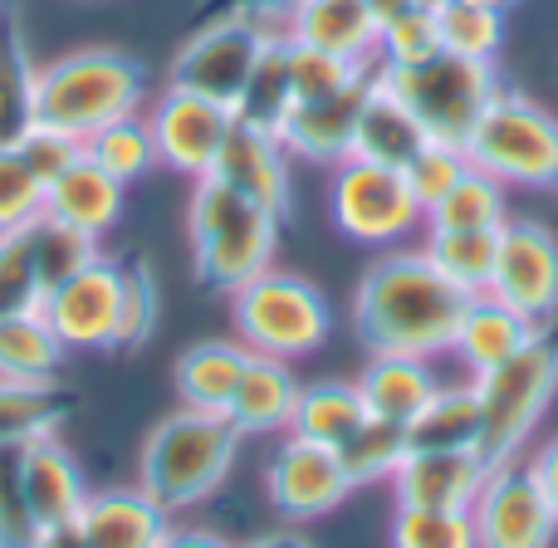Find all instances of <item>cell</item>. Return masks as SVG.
Instances as JSON below:
<instances>
[{"instance_id":"1","label":"cell","mask_w":558,"mask_h":548,"mask_svg":"<svg viewBox=\"0 0 558 548\" xmlns=\"http://www.w3.org/2000/svg\"><path fill=\"white\" fill-rule=\"evenodd\" d=\"M465 289L451 284L432 260L416 251H387L357 279L353 333L373 353L436 357L451 353L456 324L465 314Z\"/></svg>"},{"instance_id":"2","label":"cell","mask_w":558,"mask_h":548,"mask_svg":"<svg viewBox=\"0 0 558 548\" xmlns=\"http://www.w3.org/2000/svg\"><path fill=\"white\" fill-rule=\"evenodd\" d=\"M245 436L231 426L226 412H202V406H177L172 416L153 426L137 455V485L162 504L167 514H182L192 504L211 500L235 471Z\"/></svg>"},{"instance_id":"3","label":"cell","mask_w":558,"mask_h":548,"mask_svg":"<svg viewBox=\"0 0 558 548\" xmlns=\"http://www.w3.org/2000/svg\"><path fill=\"white\" fill-rule=\"evenodd\" d=\"M147 103V69L128 49L84 45L49 59L35 78V123L78 137L98 133L104 123L143 113Z\"/></svg>"},{"instance_id":"4","label":"cell","mask_w":558,"mask_h":548,"mask_svg":"<svg viewBox=\"0 0 558 548\" xmlns=\"http://www.w3.org/2000/svg\"><path fill=\"white\" fill-rule=\"evenodd\" d=\"M279 216L260 202L241 196L221 176H202L192 186V211H186V235H192V270L206 289L235 294L245 279L275 265L279 251Z\"/></svg>"},{"instance_id":"5","label":"cell","mask_w":558,"mask_h":548,"mask_svg":"<svg viewBox=\"0 0 558 548\" xmlns=\"http://www.w3.org/2000/svg\"><path fill=\"white\" fill-rule=\"evenodd\" d=\"M275 35H284V10L260 5V0H231L221 15H211L182 39L172 69H167V84L216 98L235 113Z\"/></svg>"},{"instance_id":"6","label":"cell","mask_w":558,"mask_h":548,"mask_svg":"<svg viewBox=\"0 0 558 548\" xmlns=\"http://www.w3.org/2000/svg\"><path fill=\"white\" fill-rule=\"evenodd\" d=\"M475 402H481V446L475 451L490 465H505L524 451L534 426L544 422L558 392V333L554 324L539 328L520 353H510L500 367L475 373Z\"/></svg>"},{"instance_id":"7","label":"cell","mask_w":558,"mask_h":548,"mask_svg":"<svg viewBox=\"0 0 558 548\" xmlns=\"http://www.w3.org/2000/svg\"><path fill=\"white\" fill-rule=\"evenodd\" d=\"M231 318H235V338H241L251 353L265 357H308L328 343V299L318 294V284H308L304 275L289 270H260L255 279H245L231 294Z\"/></svg>"},{"instance_id":"8","label":"cell","mask_w":558,"mask_h":548,"mask_svg":"<svg viewBox=\"0 0 558 548\" xmlns=\"http://www.w3.org/2000/svg\"><path fill=\"white\" fill-rule=\"evenodd\" d=\"M465 157L505 186H558V118L500 84L465 137Z\"/></svg>"},{"instance_id":"9","label":"cell","mask_w":558,"mask_h":548,"mask_svg":"<svg viewBox=\"0 0 558 548\" xmlns=\"http://www.w3.org/2000/svg\"><path fill=\"white\" fill-rule=\"evenodd\" d=\"M416 118L436 143H456L465 147L475 118L485 113L495 94H500V74H495V59H465V54H432L422 64L407 69H373Z\"/></svg>"},{"instance_id":"10","label":"cell","mask_w":558,"mask_h":548,"mask_svg":"<svg viewBox=\"0 0 558 548\" xmlns=\"http://www.w3.org/2000/svg\"><path fill=\"white\" fill-rule=\"evenodd\" d=\"M328 216L357 245H397L426 226L422 202L397 167L343 157L328 176Z\"/></svg>"},{"instance_id":"11","label":"cell","mask_w":558,"mask_h":548,"mask_svg":"<svg viewBox=\"0 0 558 548\" xmlns=\"http://www.w3.org/2000/svg\"><path fill=\"white\" fill-rule=\"evenodd\" d=\"M118 294H123V260L94 255L39 299V314L49 318L54 338L69 353H113Z\"/></svg>"},{"instance_id":"12","label":"cell","mask_w":558,"mask_h":548,"mask_svg":"<svg viewBox=\"0 0 558 548\" xmlns=\"http://www.w3.org/2000/svg\"><path fill=\"white\" fill-rule=\"evenodd\" d=\"M143 118H147V127H153L157 162L192 176V182L211 176L216 157H221V147H226V133H231V123H235V113L226 103L192 94V88H177V84H167Z\"/></svg>"},{"instance_id":"13","label":"cell","mask_w":558,"mask_h":548,"mask_svg":"<svg viewBox=\"0 0 558 548\" xmlns=\"http://www.w3.org/2000/svg\"><path fill=\"white\" fill-rule=\"evenodd\" d=\"M485 289L520 308L534 328L558 324V235L539 221H505Z\"/></svg>"},{"instance_id":"14","label":"cell","mask_w":558,"mask_h":548,"mask_svg":"<svg viewBox=\"0 0 558 548\" xmlns=\"http://www.w3.org/2000/svg\"><path fill=\"white\" fill-rule=\"evenodd\" d=\"M471 520L481 548H554L558 539V514L520 455L490 471L481 500L471 504Z\"/></svg>"},{"instance_id":"15","label":"cell","mask_w":558,"mask_h":548,"mask_svg":"<svg viewBox=\"0 0 558 548\" xmlns=\"http://www.w3.org/2000/svg\"><path fill=\"white\" fill-rule=\"evenodd\" d=\"M265 495L284 520H318L353 495V480H348L333 446L284 436L265 465Z\"/></svg>"},{"instance_id":"16","label":"cell","mask_w":558,"mask_h":548,"mask_svg":"<svg viewBox=\"0 0 558 548\" xmlns=\"http://www.w3.org/2000/svg\"><path fill=\"white\" fill-rule=\"evenodd\" d=\"M373 88V69L363 78H353L348 88L314 103H294L279 118V143L289 147L294 162H314V167H338L343 157H353L357 143V113H363V98Z\"/></svg>"},{"instance_id":"17","label":"cell","mask_w":558,"mask_h":548,"mask_svg":"<svg viewBox=\"0 0 558 548\" xmlns=\"http://www.w3.org/2000/svg\"><path fill=\"white\" fill-rule=\"evenodd\" d=\"M211 176H221L226 186H235L241 196L260 202L265 211H275L279 221L289 216L294 206V176H289V147L279 143L275 127L260 123H245L235 118L231 133H226V147L216 157Z\"/></svg>"},{"instance_id":"18","label":"cell","mask_w":558,"mask_h":548,"mask_svg":"<svg viewBox=\"0 0 558 548\" xmlns=\"http://www.w3.org/2000/svg\"><path fill=\"white\" fill-rule=\"evenodd\" d=\"M490 471L495 465L475 446H465V451H407L387 485H392L397 504H416V510H471L481 500Z\"/></svg>"},{"instance_id":"19","label":"cell","mask_w":558,"mask_h":548,"mask_svg":"<svg viewBox=\"0 0 558 548\" xmlns=\"http://www.w3.org/2000/svg\"><path fill=\"white\" fill-rule=\"evenodd\" d=\"M74 524L88 548H157L172 514L143 485H113V490H88Z\"/></svg>"},{"instance_id":"20","label":"cell","mask_w":558,"mask_h":548,"mask_svg":"<svg viewBox=\"0 0 558 548\" xmlns=\"http://www.w3.org/2000/svg\"><path fill=\"white\" fill-rule=\"evenodd\" d=\"M377 20L363 0H284V35L304 49L373 64L377 54Z\"/></svg>"},{"instance_id":"21","label":"cell","mask_w":558,"mask_h":548,"mask_svg":"<svg viewBox=\"0 0 558 548\" xmlns=\"http://www.w3.org/2000/svg\"><path fill=\"white\" fill-rule=\"evenodd\" d=\"M20 475H25V504H29V520L39 524H64L78 514L84 504L88 485H84V465L74 461L59 431L45 436H29L20 446Z\"/></svg>"},{"instance_id":"22","label":"cell","mask_w":558,"mask_h":548,"mask_svg":"<svg viewBox=\"0 0 558 548\" xmlns=\"http://www.w3.org/2000/svg\"><path fill=\"white\" fill-rule=\"evenodd\" d=\"M45 216L104 241L123 216V182L108 176L94 157H74L64 172L45 182Z\"/></svg>"},{"instance_id":"23","label":"cell","mask_w":558,"mask_h":548,"mask_svg":"<svg viewBox=\"0 0 558 548\" xmlns=\"http://www.w3.org/2000/svg\"><path fill=\"white\" fill-rule=\"evenodd\" d=\"M534 333H539V328H534L520 308H510L505 299H495L490 289H481V294L465 299V314H461V324H456L451 353L461 357L465 373L475 377V373L500 367L510 353H520Z\"/></svg>"},{"instance_id":"24","label":"cell","mask_w":558,"mask_h":548,"mask_svg":"<svg viewBox=\"0 0 558 548\" xmlns=\"http://www.w3.org/2000/svg\"><path fill=\"white\" fill-rule=\"evenodd\" d=\"M299 377L289 373L284 357H265V353H251L245 363L241 382H235L231 402H226V416L241 436H275V431H289V416H294V402H299Z\"/></svg>"},{"instance_id":"25","label":"cell","mask_w":558,"mask_h":548,"mask_svg":"<svg viewBox=\"0 0 558 548\" xmlns=\"http://www.w3.org/2000/svg\"><path fill=\"white\" fill-rule=\"evenodd\" d=\"M357 392L367 402V416H383V422L407 426L436 392H441V377H436L432 357H407V353H373L357 377Z\"/></svg>"},{"instance_id":"26","label":"cell","mask_w":558,"mask_h":548,"mask_svg":"<svg viewBox=\"0 0 558 548\" xmlns=\"http://www.w3.org/2000/svg\"><path fill=\"white\" fill-rule=\"evenodd\" d=\"M426 143H432V133L422 127V118L373 74V88H367L363 113H357L353 157H367V162H383V167H397V172H402Z\"/></svg>"},{"instance_id":"27","label":"cell","mask_w":558,"mask_h":548,"mask_svg":"<svg viewBox=\"0 0 558 548\" xmlns=\"http://www.w3.org/2000/svg\"><path fill=\"white\" fill-rule=\"evenodd\" d=\"M245 363H251V348H245L241 338H202V343H192L172 367V382H177L182 406L226 412Z\"/></svg>"},{"instance_id":"28","label":"cell","mask_w":558,"mask_h":548,"mask_svg":"<svg viewBox=\"0 0 558 548\" xmlns=\"http://www.w3.org/2000/svg\"><path fill=\"white\" fill-rule=\"evenodd\" d=\"M35 78L39 64L29 54V35L15 10H0V147H15L35 127Z\"/></svg>"},{"instance_id":"29","label":"cell","mask_w":558,"mask_h":548,"mask_svg":"<svg viewBox=\"0 0 558 548\" xmlns=\"http://www.w3.org/2000/svg\"><path fill=\"white\" fill-rule=\"evenodd\" d=\"M69 348L54 338L39 304L0 314V377L10 382H54Z\"/></svg>"},{"instance_id":"30","label":"cell","mask_w":558,"mask_h":548,"mask_svg":"<svg viewBox=\"0 0 558 548\" xmlns=\"http://www.w3.org/2000/svg\"><path fill=\"white\" fill-rule=\"evenodd\" d=\"M367 422V402L357 392V382H308L299 387L294 416H289V436H304L318 446H343L357 426Z\"/></svg>"},{"instance_id":"31","label":"cell","mask_w":558,"mask_h":548,"mask_svg":"<svg viewBox=\"0 0 558 548\" xmlns=\"http://www.w3.org/2000/svg\"><path fill=\"white\" fill-rule=\"evenodd\" d=\"M465 446H481V402H475V387L441 382V392L407 422V451H465Z\"/></svg>"},{"instance_id":"32","label":"cell","mask_w":558,"mask_h":548,"mask_svg":"<svg viewBox=\"0 0 558 548\" xmlns=\"http://www.w3.org/2000/svg\"><path fill=\"white\" fill-rule=\"evenodd\" d=\"M74 412V397L59 382H10L0 377V446H25L29 436L59 431Z\"/></svg>"},{"instance_id":"33","label":"cell","mask_w":558,"mask_h":548,"mask_svg":"<svg viewBox=\"0 0 558 548\" xmlns=\"http://www.w3.org/2000/svg\"><path fill=\"white\" fill-rule=\"evenodd\" d=\"M505 221H510L505 182H495L481 167H471V172L426 211V226H436V231H500Z\"/></svg>"},{"instance_id":"34","label":"cell","mask_w":558,"mask_h":548,"mask_svg":"<svg viewBox=\"0 0 558 548\" xmlns=\"http://www.w3.org/2000/svg\"><path fill=\"white\" fill-rule=\"evenodd\" d=\"M495 245H500V231H436V226H422V255L451 284H461L465 294H481L490 284Z\"/></svg>"},{"instance_id":"35","label":"cell","mask_w":558,"mask_h":548,"mask_svg":"<svg viewBox=\"0 0 558 548\" xmlns=\"http://www.w3.org/2000/svg\"><path fill=\"white\" fill-rule=\"evenodd\" d=\"M84 157H94L108 176H118V182L128 186V182H137V176H147L157 167L153 127H147L143 113L113 118V123H104L98 133L84 137Z\"/></svg>"},{"instance_id":"36","label":"cell","mask_w":558,"mask_h":548,"mask_svg":"<svg viewBox=\"0 0 558 548\" xmlns=\"http://www.w3.org/2000/svg\"><path fill=\"white\" fill-rule=\"evenodd\" d=\"M402 455H407V426L383 422V416H367V422L357 426L343 446H338V461H343L353 490H357V485L392 480L397 465H402Z\"/></svg>"},{"instance_id":"37","label":"cell","mask_w":558,"mask_h":548,"mask_svg":"<svg viewBox=\"0 0 558 548\" xmlns=\"http://www.w3.org/2000/svg\"><path fill=\"white\" fill-rule=\"evenodd\" d=\"M436 35H441L446 54L465 59H495L505 45V10L490 5H465V0H432Z\"/></svg>"},{"instance_id":"38","label":"cell","mask_w":558,"mask_h":548,"mask_svg":"<svg viewBox=\"0 0 558 548\" xmlns=\"http://www.w3.org/2000/svg\"><path fill=\"white\" fill-rule=\"evenodd\" d=\"M157 314H162L157 270L143 255H133V260H123V294H118V333H113L118 353H137L157 333Z\"/></svg>"},{"instance_id":"39","label":"cell","mask_w":558,"mask_h":548,"mask_svg":"<svg viewBox=\"0 0 558 548\" xmlns=\"http://www.w3.org/2000/svg\"><path fill=\"white\" fill-rule=\"evenodd\" d=\"M29 241H35V279H39V299L49 294V289L59 284V279H69L78 270V265H88L98 255V241L84 231H74V226L54 221V216L39 211L35 221H29Z\"/></svg>"},{"instance_id":"40","label":"cell","mask_w":558,"mask_h":548,"mask_svg":"<svg viewBox=\"0 0 558 548\" xmlns=\"http://www.w3.org/2000/svg\"><path fill=\"white\" fill-rule=\"evenodd\" d=\"M289 103H294V84H289V35H275L270 45H265L260 64H255L251 84H245V98H241V108H235V118L260 123V127H279Z\"/></svg>"},{"instance_id":"41","label":"cell","mask_w":558,"mask_h":548,"mask_svg":"<svg viewBox=\"0 0 558 548\" xmlns=\"http://www.w3.org/2000/svg\"><path fill=\"white\" fill-rule=\"evenodd\" d=\"M392 548H481L471 510H416L397 504Z\"/></svg>"},{"instance_id":"42","label":"cell","mask_w":558,"mask_h":548,"mask_svg":"<svg viewBox=\"0 0 558 548\" xmlns=\"http://www.w3.org/2000/svg\"><path fill=\"white\" fill-rule=\"evenodd\" d=\"M432 54H441L436 15H432V5H416V10L387 20V25L377 29L373 69H407V64H422V59H432Z\"/></svg>"},{"instance_id":"43","label":"cell","mask_w":558,"mask_h":548,"mask_svg":"<svg viewBox=\"0 0 558 548\" xmlns=\"http://www.w3.org/2000/svg\"><path fill=\"white\" fill-rule=\"evenodd\" d=\"M367 69L373 64H353V59L324 54V49H304L289 39V84H294V103H314V98L338 94V88H348L353 78H363Z\"/></svg>"},{"instance_id":"44","label":"cell","mask_w":558,"mask_h":548,"mask_svg":"<svg viewBox=\"0 0 558 548\" xmlns=\"http://www.w3.org/2000/svg\"><path fill=\"white\" fill-rule=\"evenodd\" d=\"M465 172H471V157H465V147L436 143V137L412 157V162L402 167V176H407V186H412V196L422 202V211H432V206L441 202V196L451 192V186L461 182Z\"/></svg>"},{"instance_id":"45","label":"cell","mask_w":558,"mask_h":548,"mask_svg":"<svg viewBox=\"0 0 558 548\" xmlns=\"http://www.w3.org/2000/svg\"><path fill=\"white\" fill-rule=\"evenodd\" d=\"M29 304H39L35 241H29V226H15V231H0V314Z\"/></svg>"},{"instance_id":"46","label":"cell","mask_w":558,"mask_h":548,"mask_svg":"<svg viewBox=\"0 0 558 548\" xmlns=\"http://www.w3.org/2000/svg\"><path fill=\"white\" fill-rule=\"evenodd\" d=\"M45 211V182L25 167L15 147H0V231L29 226Z\"/></svg>"},{"instance_id":"47","label":"cell","mask_w":558,"mask_h":548,"mask_svg":"<svg viewBox=\"0 0 558 548\" xmlns=\"http://www.w3.org/2000/svg\"><path fill=\"white\" fill-rule=\"evenodd\" d=\"M35 544V520L25 504V475H20V446H0V548Z\"/></svg>"},{"instance_id":"48","label":"cell","mask_w":558,"mask_h":548,"mask_svg":"<svg viewBox=\"0 0 558 548\" xmlns=\"http://www.w3.org/2000/svg\"><path fill=\"white\" fill-rule=\"evenodd\" d=\"M15 153L25 157V167L39 176V182H49V176H59L69 162H74V157H84V143H78V137H69V133H59V127L35 123L15 143Z\"/></svg>"},{"instance_id":"49","label":"cell","mask_w":558,"mask_h":548,"mask_svg":"<svg viewBox=\"0 0 558 548\" xmlns=\"http://www.w3.org/2000/svg\"><path fill=\"white\" fill-rule=\"evenodd\" d=\"M530 471H534V480H539V490H544V500H549V510L558 514V436H549V441L534 451Z\"/></svg>"},{"instance_id":"50","label":"cell","mask_w":558,"mask_h":548,"mask_svg":"<svg viewBox=\"0 0 558 548\" xmlns=\"http://www.w3.org/2000/svg\"><path fill=\"white\" fill-rule=\"evenodd\" d=\"M157 548H235V544L221 539V534H211V529H196V524H167V534Z\"/></svg>"},{"instance_id":"51","label":"cell","mask_w":558,"mask_h":548,"mask_svg":"<svg viewBox=\"0 0 558 548\" xmlns=\"http://www.w3.org/2000/svg\"><path fill=\"white\" fill-rule=\"evenodd\" d=\"M29 548H88V544H84V534H78V524L64 520V524H39Z\"/></svg>"},{"instance_id":"52","label":"cell","mask_w":558,"mask_h":548,"mask_svg":"<svg viewBox=\"0 0 558 548\" xmlns=\"http://www.w3.org/2000/svg\"><path fill=\"white\" fill-rule=\"evenodd\" d=\"M363 5L373 10V20H377V25H387V20L407 15V10H416V5H432V0H363Z\"/></svg>"},{"instance_id":"53","label":"cell","mask_w":558,"mask_h":548,"mask_svg":"<svg viewBox=\"0 0 558 548\" xmlns=\"http://www.w3.org/2000/svg\"><path fill=\"white\" fill-rule=\"evenodd\" d=\"M241 548H314V544H308L299 529H275V534H260V539H251Z\"/></svg>"},{"instance_id":"54","label":"cell","mask_w":558,"mask_h":548,"mask_svg":"<svg viewBox=\"0 0 558 548\" xmlns=\"http://www.w3.org/2000/svg\"><path fill=\"white\" fill-rule=\"evenodd\" d=\"M465 5H490V10H510L514 0H465Z\"/></svg>"},{"instance_id":"55","label":"cell","mask_w":558,"mask_h":548,"mask_svg":"<svg viewBox=\"0 0 558 548\" xmlns=\"http://www.w3.org/2000/svg\"><path fill=\"white\" fill-rule=\"evenodd\" d=\"M260 5H275V10H284V0H260Z\"/></svg>"},{"instance_id":"56","label":"cell","mask_w":558,"mask_h":548,"mask_svg":"<svg viewBox=\"0 0 558 548\" xmlns=\"http://www.w3.org/2000/svg\"><path fill=\"white\" fill-rule=\"evenodd\" d=\"M5 5H10V0H0V10H5Z\"/></svg>"}]
</instances>
